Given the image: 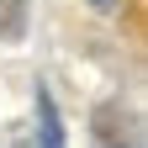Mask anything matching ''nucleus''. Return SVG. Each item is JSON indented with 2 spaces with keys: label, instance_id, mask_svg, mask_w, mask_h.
I'll return each instance as SVG.
<instances>
[{
  "label": "nucleus",
  "instance_id": "obj_1",
  "mask_svg": "<svg viewBox=\"0 0 148 148\" xmlns=\"http://www.w3.org/2000/svg\"><path fill=\"white\" fill-rule=\"evenodd\" d=\"M37 122H42V148H64V127H58V106L48 90H37Z\"/></svg>",
  "mask_w": 148,
  "mask_h": 148
},
{
  "label": "nucleus",
  "instance_id": "obj_2",
  "mask_svg": "<svg viewBox=\"0 0 148 148\" xmlns=\"http://www.w3.org/2000/svg\"><path fill=\"white\" fill-rule=\"evenodd\" d=\"M27 27V0H0V37H21Z\"/></svg>",
  "mask_w": 148,
  "mask_h": 148
}]
</instances>
